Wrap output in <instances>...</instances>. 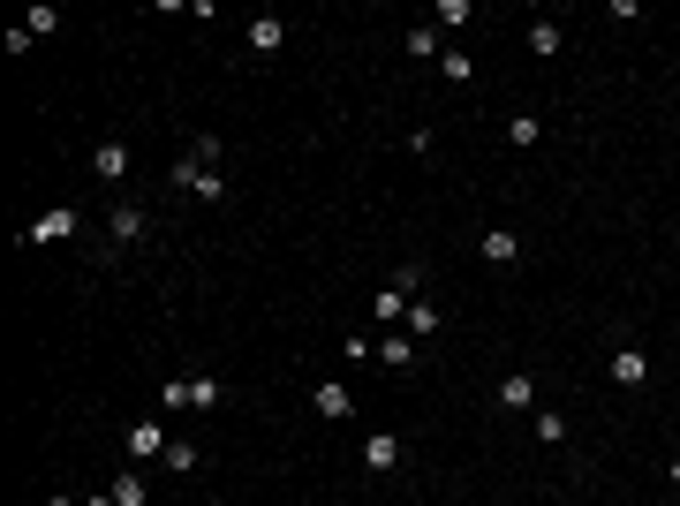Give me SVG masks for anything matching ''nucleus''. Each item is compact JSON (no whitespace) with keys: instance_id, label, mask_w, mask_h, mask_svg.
Listing matches in <instances>:
<instances>
[{"instance_id":"nucleus-1","label":"nucleus","mask_w":680,"mask_h":506,"mask_svg":"<svg viewBox=\"0 0 680 506\" xmlns=\"http://www.w3.org/2000/svg\"><path fill=\"white\" fill-rule=\"evenodd\" d=\"M159 408H220V378H204V371H182V378H167L159 386Z\"/></svg>"},{"instance_id":"nucleus-2","label":"nucleus","mask_w":680,"mask_h":506,"mask_svg":"<svg viewBox=\"0 0 680 506\" xmlns=\"http://www.w3.org/2000/svg\"><path fill=\"white\" fill-rule=\"evenodd\" d=\"M174 189H189L197 204H220V197H227L220 167H197V159H174Z\"/></svg>"},{"instance_id":"nucleus-3","label":"nucleus","mask_w":680,"mask_h":506,"mask_svg":"<svg viewBox=\"0 0 680 506\" xmlns=\"http://www.w3.org/2000/svg\"><path fill=\"white\" fill-rule=\"evenodd\" d=\"M476 250H484V265H522V235H514V227H484V235H476Z\"/></svg>"},{"instance_id":"nucleus-4","label":"nucleus","mask_w":680,"mask_h":506,"mask_svg":"<svg viewBox=\"0 0 680 506\" xmlns=\"http://www.w3.org/2000/svg\"><path fill=\"white\" fill-rule=\"evenodd\" d=\"M167 423H159V416H144V423H129V461H152V454H167Z\"/></svg>"},{"instance_id":"nucleus-5","label":"nucleus","mask_w":680,"mask_h":506,"mask_svg":"<svg viewBox=\"0 0 680 506\" xmlns=\"http://www.w3.org/2000/svg\"><path fill=\"white\" fill-rule=\"evenodd\" d=\"M144 227H152V220H144V204H114V212H106V235H114L121 250H129V242H144Z\"/></svg>"},{"instance_id":"nucleus-6","label":"nucleus","mask_w":680,"mask_h":506,"mask_svg":"<svg viewBox=\"0 0 680 506\" xmlns=\"http://www.w3.org/2000/svg\"><path fill=\"white\" fill-rule=\"evenodd\" d=\"M310 401H318L325 423H348V416H356V393H348V386H310Z\"/></svg>"},{"instance_id":"nucleus-7","label":"nucleus","mask_w":680,"mask_h":506,"mask_svg":"<svg viewBox=\"0 0 680 506\" xmlns=\"http://www.w3.org/2000/svg\"><path fill=\"white\" fill-rule=\"evenodd\" d=\"M393 461H401V439H393V431H371V439H363V469H371V476H386Z\"/></svg>"},{"instance_id":"nucleus-8","label":"nucleus","mask_w":680,"mask_h":506,"mask_svg":"<svg viewBox=\"0 0 680 506\" xmlns=\"http://www.w3.org/2000/svg\"><path fill=\"white\" fill-rule=\"evenodd\" d=\"M91 174H99V182H121V174H129V144H91Z\"/></svg>"},{"instance_id":"nucleus-9","label":"nucleus","mask_w":680,"mask_h":506,"mask_svg":"<svg viewBox=\"0 0 680 506\" xmlns=\"http://www.w3.org/2000/svg\"><path fill=\"white\" fill-rule=\"evenodd\" d=\"M401 333H408V340H431V333H439V303H431V295H416V303H408V318H401Z\"/></svg>"},{"instance_id":"nucleus-10","label":"nucleus","mask_w":680,"mask_h":506,"mask_svg":"<svg viewBox=\"0 0 680 506\" xmlns=\"http://www.w3.org/2000/svg\"><path fill=\"white\" fill-rule=\"evenodd\" d=\"M68 235H76V204H53L46 220L31 227V242H68Z\"/></svg>"},{"instance_id":"nucleus-11","label":"nucleus","mask_w":680,"mask_h":506,"mask_svg":"<svg viewBox=\"0 0 680 506\" xmlns=\"http://www.w3.org/2000/svg\"><path fill=\"white\" fill-rule=\"evenodd\" d=\"M378 363H386V371H408V363H416V340L408 333H378Z\"/></svg>"},{"instance_id":"nucleus-12","label":"nucleus","mask_w":680,"mask_h":506,"mask_svg":"<svg viewBox=\"0 0 680 506\" xmlns=\"http://www.w3.org/2000/svg\"><path fill=\"white\" fill-rule=\"evenodd\" d=\"M280 46H288V23H280V16H257L250 23V53H280Z\"/></svg>"},{"instance_id":"nucleus-13","label":"nucleus","mask_w":680,"mask_h":506,"mask_svg":"<svg viewBox=\"0 0 680 506\" xmlns=\"http://www.w3.org/2000/svg\"><path fill=\"white\" fill-rule=\"evenodd\" d=\"M612 378H620V386H643V378H650V355L643 348H620V355H612Z\"/></svg>"},{"instance_id":"nucleus-14","label":"nucleus","mask_w":680,"mask_h":506,"mask_svg":"<svg viewBox=\"0 0 680 506\" xmlns=\"http://www.w3.org/2000/svg\"><path fill=\"white\" fill-rule=\"evenodd\" d=\"M499 408H537V378H529V371H514L507 386H499Z\"/></svg>"},{"instance_id":"nucleus-15","label":"nucleus","mask_w":680,"mask_h":506,"mask_svg":"<svg viewBox=\"0 0 680 506\" xmlns=\"http://www.w3.org/2000/svg\"><path fill=\"white\" fill-rule=\"evenodd\" d=\"M106 491H114L121 506H152V499H144V476H136V469H121V476H114V484H106Z\"/></svg>"},{"instance_id":"nucleus-16","label":"nucleus","mask_w":680,"mask_h":506,"mask_svg":"<svg viewBox=\"0 0 680 506\" xmlns=\"http://www.w3.org/2000/svg\"><path fill=\"white\" fill-rule=\"evenodd\" d=\"M529 53L552 61V53H560V23H529Z\"/></svg>"},{"instance_id":"nucleus-17","label":"nucleus","mask_w":680,"mask_h":506,"mask_svg":"<svg viewBox=\"0 0 680 506\" xmlns=\"http://www.w3.org/2000/svg\"><path fill=\"white\" fill-rule=\"evenodd\" d=\"M537 439L544 446H567V416H560V408H537Z\"/></svg>"},{"instance_id":"nucleus-18","label":"nucleus","mask_w":680,"mask_h":506,"mask_svg":"<svg viewBox=\"0 0 680 506\" xmlns=\"http://www.w3.org/2000/svg\"><path fill=\"white\" fill-rule=\"evenodd\" d=\"M23 31H31V38H53V31H61V8H31V16H23Z\"/></svg>"},{"instance_id":"nucleus-19","label":"nucleus","mask_w":680,"mask_h":506,"mask_svg":"<svg viewBox=\"0 0 680 506\" xmlns=\"http://www.w3.org/2000/svg\"><path fill=\"white\" fill-rule=\"evenodd\" d=\"M537 136H544L537 114H514V121H507V144H537Z\"/></svg>"},{"instance_id":"nucleus-20","label":"nucleus","mask_w":680,"mask_h":506,"mask_svg":"<svg viewBox=\"0 0 680 506\" xmlns=\"http://www.w3.org/2000/svg\"><path fill=\"white\" fill-rule=\"evenodd\" d=\"M220 152H227L220 136H197V144H189V152H182V159H197V167H220Z\"/></svg>"},{"instance_id":"nucleus-21","label":"nucleus","mask_w":680,"mask_h":506,"mask_svg":"<svg viewBox=\"0 0 680 506\" xmlns=\"http://www.w3.org/2000/svg\"><path fill=\"white\" fill-rule=\"evenodd\" d=\"M439 68H446V84H476V61H469V53H446Z\"/></svg>"},{"instance_id":"nucleus-22","label":"nucleus","mask_w":680,"mask_h":506,"mask_svg":"<svg viewBox=\"0 0 680 506\" xmlns=\"http://www.w3.org/2000/svg\"><path fill=\"white\" fill-rule=\"evenodd\" d=\"M408 53H416V61H431V53H439V31H431V23H416V31H408Z\"/></svg>"},{"instance_id":"nucleus-23","label":"nucleus","mask_w":680,"mask_h":506,"mask_svg":"<svg viewBox=\"0 0 680 506\" xmlns=\"http://www.w3.org/2000/svg\"><path fill=\"white\" fill-rule=\"evenodd\" d=\"M159 461H167L174 476H189V469H197V446H167V454H159Z\"/></svg>"},{"instance_id":"nucleus-24","label":"nucleus","mask_w":680,"mask_h":506,"mask_svg":"<svg viewBox=\"0 0 680 506\" xmlns=\"http://www.w3.org/2000/svg\"><path fill=\"white\" fill-rule=\"evenodd\" d=\"M84 506H121V499H114V491H91V499H84Z\"/></svg>"},{"instance_id":"nucleus-25","label":"nucleus","mask_w":680,"mask_h":506,"mask_svg":"<svg viewBox=\"0 0 680 506\" xmlns=\"http://www.w3.org/2000/svg\"><path fill=\"white\" fill-rule=\"evenodd\" d=\"M665 476H673V484H680V454H673V469H665Z\"/></svg>"}]
</instances>
